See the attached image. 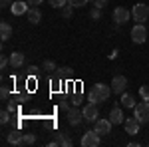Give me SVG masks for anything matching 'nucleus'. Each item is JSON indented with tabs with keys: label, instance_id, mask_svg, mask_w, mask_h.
Returning <instances> with one entry per match:
<instances>
[{
	"label": "nucleus",
	"instance_id": "f257e3e1",
	"mask_svg": "<svg viewBox=\"0 0 149 147\" xmlns=\"http://www.w3.org/2000/svg\"><path fill=\"white\" fill-rule=\"evenodd\" d=\"M113 93V90H111V86H105V84H95L92 88V91H90V95H88V100L92 103H103L109 100V95Z\"/></svg>",
	"mask_w": 149,
	"mask_h": 147
},
{
	"label": "nucleus",
	"instance_id": "f03ea898",
	"mask_svg": "<svg viewBox=\"0 0 149 147\" xmlns=\"http://www.w3.org/2000/svg\"><path fill=\"white\" fill-rule=\"evenodd\" d=\"M133 115L139 119V123H149V102H139L135 103V107H133Z\"/></svg>",
	"mask_w": 149,
	"mask_h": 147
},
{
	"label": "nucleus",
	"instance_id": "7ed1b4c3",
	"mask_svg": "<svg viewBox=\"0 0 149 147\" xmlns=\"http://www.w3.org/2000/svg\"><path fill=\"white\" fill-rule=\"evenodd\" d=\"M131 18H133L137 24H143L149 18V6H147V4H143V2L135 4L133 10H131Z\"/></svg>",
	"mask_w": 149,
	"mask_h": 147
},
{
	"label": "nucleus",
	"instance_id": "20e7f679",
	"mask_svg": "<svg viewBox=\"0 0 149 147\" xmlns=\"http://www.w3.org/2000/svg\"><path fill=\"white\" fill-rule=\"evenodd\" d=\"M100 143H102V135L95 129H90L81 135V145L84 147H97Z\"/></svg>",
	"mask_w": 149,
	"mask_h": 147
},
{
	"label": "nucleus",
	"instance_id": "39448f33",
	"mask_svg": "<svg viewBox=\"0 0 149 147\" xmlns=\"http://www.w3.org/2000/svg\"><path fill=\"white\" fill-rule=\"evenodd\" d=\"M81 121H86V119H84V109H80L78 105H72L68 109V123L78 127Z\"/></svg>",
	"mask_w": 149,
	"mask_h": 147
},
{
	"label": "nucleus",
	"instance_id": "423d86ee",
	"mask_svg": "<svg viewBox=\"0 0 149 147\" xmlns=\"http://www.w3.org/2000/svg\"><path fill=\"white\" fill-rule=\"evenodd\" d=\"M131 40H133L135 44H143V42L147 40V28H145L143 24H135V26L131 28Z\"/></svg>",
	"mask_w": 149,
	"mask_h": 147
},
{
	"label": "nucleus",
	"instance_id": "0eeeda50",
	"mask_svg": "<svg viewBox=\"0 0 149 147\" xmlns=\"http://www.w3.org/2000/svg\"><path fill=\"white\" fill-rule=\"evenodd\" d=\"M50 147H54V145H64V147H70L72 145V139H70V133L68 131H58V133H54V139L48 143Z\"/></svg>",
	"mask_w": 149,
	"mask_h": 147
},
{
	"label": "nucleus",
	"instance_id": "6e6552de",
	"mask_svg": "<svg viewBox=\"0 0 149 147\" xmlns=\"http://www.w3.org/2000/svg\"><path fill=\"white\" fill-rule=\"evenodd\" d=\"M84 119L86 121H90V123H93V121H97L100 119V109H97V103H88L86 107H84Z\"/></svg>",
	"mask_w": 149,
	"mask_h": 147
},
{
	"label": "nucleus",
	"instance_id": "1a4fd4ad",
	"mask_svg": "<svg viewBox=\"0 0 149 147\" xmlns=\"http://www.w3.org/2000/svg\"><path fill=\"white\" fill-rule=\"evenodd\" d=\"M111 119L107 117V119H97V121H93V129L100 133L102 137H105V135H109L111 133Z\"/></svg>",
	"mask_w": 149,
	"mask_h": 147
},
{
	"label": "nucleus",
	"instance_id": "9d476101",
	"mask_svg": "<svg viewBox=\"0 0 149 147\" xmlns=\"http://www.w3.org/2000/svg\"><path fill=\"white\" fill-rule=\"evenodd\" d=\"M131 18V12L127 10L125 6H117L113 10V22L117 24V26H121V24H125L127 20Z\"/></svg>",
	"mask_w": 149,
	"mask_h": 147
},
{
	"label": "nucleus",
	"instance_id": "9b49d317",
	"mask_svg": "<svg viewBox=\"0 0 149 147\" xmlns=\"http://www.w3.org/2000/svg\"><path fill=\"white\" fill-rule=\"evenodd\" d=\"M123 127H125V133H129V135H137L141 123H139L137 117L133 115V117H127L125 121H123Z\"/></svg>",
	"mask_w": 149,
	"mask_h": 147
},
{
	"label": "nucleus",
	"instance_id": "f8f14e48",
	"mask_svg": "<svg viewBox=\"0 0 149 147\" xmlns=\"http://www.w3.org/2000/svg\"><path fill=\"white\" fill-rule=\"evenodd\" d=\"M111 90H113V93H119L121 95L127 90V78L125 76H115L111 79Z\"/></svg>",
	"mask_w": 149,
	"mask_h": 147
},
{
	"label": "nucleus",
	"instance_id": "ddd939ff",
	"mask_svg": "<svg viewBox=\"0 0 149 147\" xmlns=\"http://www.w3.org/2000/svg\"><path fill=\"white\" fill-rule=\"evenodd\" d=\"M107 117L111 119V123H113V125H121L123 121H125V119H123V111H121V107H119V105H113Z\"/></svg>",
	"mask_w": 149,
	"mask_h": 147
},
{
	"label": "nucleus",
	"instance_id": "4468645a",
	"mask_svg": "<svg viewBox=\"0 0 149 147\" xmlns=\"http://www.w3.org/2000/svg\"><path fill=\"white\" fill-rule=\"evenodd\" d=\"M10 10H12L14 16H22V14L28 12V2H24V0H16V2H12Z\"/></svg>",
	"mask_w": 149,
	"mask_h": 147
},
{
	"label": "nucleus",
	"instance_id": "2eb2a0df",
	"mask_svg": "<svg viewBox=\"0 0 149 147\" xmlns=\"http://www.w3.org/2000/svg\"><path fill=\"white\" fill-rule=\"evenodd\" d=\"M26 16H28V22L30 24H40V20H42V12H40L38 6H30L28 12H26Z\"/></svg>",
	"mask_w": 149,
	"mask_h": 147
},
{
	"label": "nucleus",
	"instance_id": "dca6fc26",
	"mask_svg": "<svg viewBox=\"0 0 149 147\" xmlns=\"http://www.w3.org/2000/svg\"><path fill=\"white\" fill-rule=\"evenodd\" d=\"M119 103H121L123 107H127V109H133V107H135V98H133L131 93L123 91V93H121V100H119Z\"/></svg>",
	"mask_w": 149,
	"mask_h": 147
},
{
	"label": "nucleus",
	"instance_id": "f3484780",
	"mask_svg": "<svg viewBox=\"0 0 149 147\" xmlns=\"http://www.w3.org/2000/svg\"><path fill=\"white\" fill-rule=\"evenodd\" d=\"M22 135H24V133H20L18 129H12L10 133L6 135V141L12 143V145H20V143H22Z\"/></svg>",
	"mask_w": 149,
	"mask_h": 147
},
{
	"label": "nucleus",
	"instance_id": "a211bd4d",
	"mask_svg": "<svg viewBox=\"0 0 149 147\" xmlns=\"http://www.w3.org/2000/svg\"><path fill=\"white\" fill-rule=\"evenodd\" d=\"M10 66L12 68H22L24 66V54H20V52H12L10 54Z\"/></svg>",
	"mask_w": 149,
	"mask_h": 147
},
{
	"label": "nucleus",
	"instance_id": "6ab92c4d",
	"mask_svg": "<svg viewBox=\"0 0 149 147\" xmlns=\"http://www.w3.org/2000/svg\"><path fill=\"white\" fill-rule=\"evenodd\" d=\"M10 36H12V26L8 22H0V38H2V42H6Z\"/></svg>",
	"mask_w": 149,
	"mask_h": 147
},
{
	"label": "nucleus",
	"instance_id": "aec40b11",
	"mask_svg": "<svg viewBox=\"0 0 149 147\" xmlns=\"http://www.w3.org/2000/svg\"><path fill=\"white\" fill-rule=\"evenodd\" d=\"M34 143H36V135H34V133H24V135H22V143H20L22 147L34 145Z\"/></svg>",
	"mask_w": 149,
	"mask_h": 147
},
{
	"label": "nucleus",
	"instance_id": "412c9836",
	"mask_svg": "<svg viewBox=\"0 0 149 147\" xmlns=\"http://www.w3.org/2000/svg\"><path fill=\"white\" fill-rule=\"evenodd\" d=\"M58 66L54 60H44V72H56Z\"/></svg>",
	"mask_w": 149,
	"mask_h": 147
},
{
	"label": "nucleus",
	"instance_id": "4be33fe9",
	"mask_svg": "<svg viewBox=\"0 0 149 147\" xmlns=\"http://www.w3.org/2000/svg\"><path fill=\"white\" fill-rule=\"evenodd\" d=\"M56 72H58V74H60V78L72 79V70H70V68H58Z\"/></svg>",
	"mask_w": 149,
	"mask_h": 147
},
{
	"label": "nucleus",
	"instance_id": "5701e85b",
	"mask_svg": "<svg viewBox=\"0 0 149 147\" xmlns=\"http://www.w3.org/2000/svg\"><path fill=\"white\" fill-rule=\"evenodd\" d=\"M48 2H50L52 8H64L68 4V0H48Z\"/></svg>",
	"mask_w": 149,
	"mask_h": 147
},
{
	"label": "nucleus",
	"instance_id": "b1692460",
	"mask_svg": "<svg viewBox=\"0 0 149 147\" xmlns=\"http://www.w3.org/2000/svg\"><path fill=\"white\" fill-rule=\"evenodd\" d=\"M8 98H10V88H8V86H2V90H0V100L6 102Z\"/></svg>",
	"mask_w": 149,
	"mask_h": 147
},
{
	"label": "nucleus",
	"instance_id": "393cba45",
	"mask_svg": "<svg viewBox=\"0 0 149 147\" xmlns=\"http://www.w3.org/2000/svg\"><path fill=\"white\" fill-rule=\"evenodd\" d=\"M72 14H74V6L66 4V6L62 8V16H64V18H72Z\"/></svg>",
	"mask_w": 149,
	"mask_h": 147
},
{
	"label": "nucleus",
	"instance_id": "a878e982",
	"mask_svg": "<svg viewBox=\"0 0 149 147\" xmlns=\"http://www.w3.org/2000/svg\"><path fill=\"white\" fill-rule=\"evenodd\" d=\"M139 95H141V100L149 102V86H141L139 88Z\"/></svg>",
	"mask_w": 149,
	"mask_h": 147
},
{
	"label": "nucleus",
	"instance_id": "bb28decb",
	"mask_svg": "<svg viewBox=\"0 0 149 147\" xmlns=\"http://www.w3.org/2000/svg\"><path fill=\"white\" fill-rule=\"evenodd\" d=\"M90 0H68L70 6H74V8H81V6H86Z\"/></svg>",
	"mask_w": 149,
	"mask_h": 147
},
{
	"label": "nucleus",
	"instance_id": "cd10ccee",
	"mask_svg": "<svg viewBox=\"0 0 149 147\" xmlns=\"http://www.w3.org/2000/svg\"><path fill=\"white\" fill-rule=\"evenodd\" d=\"M0 121H2V125H6L8 121H10V111H8V109H2V113H0Z\"/></svg>",
	"mask_w": 149,
	"mask_h": 147
},
{
	"label": "nucleus",
	"instance_id": "c85d7f7f",
	"mask_svg": "<svg viewBox=\"0 0 149 147\" xmlns=\"http://www.w3.org/2000/svg\"><path fill=\"white\" fill-rule=\"evenodd\" d=\"M90 18H92V20H100V18H102V10L93 6V8H92V12H90Z\"/></svg>",
	"mask_w": 149,
	"mask_h": 147
},
{
	"label": "nucleus",
	"instance_id": "c756f323",
	"mask_svg": "<svg viewBox=\"0 0 149 147\" xmlns=\"http://www.w3.org/2000/svg\"><path fill=\"white\" fill-rule=\"evenodd\" d=\"M92 6H95V8H100V10H103L105 6H107V0H93Z\"/></svg>",
	"mask_w": 149,
	"mask_h": 147
},
{
	"label": "nucleus",
	"instance_id": "7c9ffc66",
	"mask_svg": "<svg viewBox=\"0 0 149 147\" xmlns=\"http://www.w3.org/2000/svg\"><path fill=\"white\" fill-rule=\"evenodd\" d=\"M58 107H60V109H64V111H68V109L72 107V105H70V102H68V100H62V102L58 103Z\"/></svg>",
	"mask_w": 149,
	"mask_h": 147
},
{
	"label": "nucleus",
	"instance_id": "2f4dec72",
	"mask_svg": "<svg viewBox=\"0 0 149 147\" xmlns=\"http://www.w3.org/2000/svg\"><path fill=\"white\" fill-rule=\"evenodd\" d=\"M6 66H10V56H8V58H6V56H2V58H0V68L4 70Z\"/></svg>",
	"mask_w": 149,
	"mask_h": 147
},
{
	"label": "nucleus",
	"instance_id": "473e14b6",
	"mask_svg": "<svg viewBox=\"0 0 149 147\" xmlns=\"http://www.w3.org/2000/svg\"><path fill=\"white\" fill-rule=\"evenodd\" d=\"M80 103H81V95H80V93H76L74 100H72V105H80Z\"/></svg>",
	"mask_w": 149,
	"mask_h": 147
},
{
	"label": "nucleus",
	"instance_id": "72a5a7b5",
	"mask_svg": "<svg viewBox=\"0 0 149 147\" xmlns=\"http://www.w3.org/2000/svg\"><path fill=\"white\" fill-rule=\"evenodd\" d=\"M28 74L30 76H38V68L36 66H28Z\"/></svg>",
	"mask_w": 149,
	"mask_h": 147
},
{
	"label": "nucleus",
	"instance_id": "f704fd0d",
	"mask_svg": "<svg viewBox=\"0 0 149 147\" xmlns=\"http://www.w3.org/2000/svg\"><path fill=\"white\" fill-rule=\"evenodd\" d=\"M26 2H28L30 6H40V4H42L44 0H26Z\"/></svg>",
	"mask_w": 149,
	"mask_h": 147
},
{
	"label": "nucleus",
	"instance_id": "c9c22d12",
	"mask_svg": "<svg viewBox=\"0 0 149 147\" xmlns=\"http://www.w3.org/2000/svg\"><path fill=\"white\" fill-rule=\"evenodd\" d=\"M0 4H2V8H6V6H12V0H0Z\"/></svg>",
	"mask_w": 149,
	"mask_h": 147
},
{
	"label": "nucleus",
	"instance_id": "e433bc0d",
	"mask_svg": "<svg viewBox=\"0 0 149 147\" xmlns=\"http://www.w3.org/2000/svg\"><path fill=\"white\" fill-rule=\"evenodd\" d=\"M6 109H8L10 113H14V111H16V105H12V103H8V107H6Z\"/></svg>",
	"mask_w": 149,
	"mask_h": 147
},
{
	"label": "nucleus",
	"instance_id": "4c0bfd02",
	"mask_svg": "<svg viewBox=\"0 0 149 147\" xmlns=\"http://www.w3.org/2000/svg\"><path fill=\"white\" fill-rule=\"evenodd\" d=\"M92 2H93V0H92Z\"/></svg>",
	"mask_w": 149,
	"mask_h": 147
}]
</instances>
